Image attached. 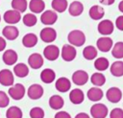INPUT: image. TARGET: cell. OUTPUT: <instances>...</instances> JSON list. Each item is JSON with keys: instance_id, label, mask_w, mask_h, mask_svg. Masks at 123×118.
<instances>
[{"instance_id": "5b68a950", "label": "cell", "mask_w": 123, "mask_h": 118, "mask_svg": "<svg viewBox=\"0 0 123 118\" xmlns=\"http://www.w3.org/2000/svg\"><path fill=\"white\" fill-rule=\"evenodd\" d=\"M77 55L76 48L70 44H64L61 50V56L65 61H72Z\"/></svg>"}, {"instance_id": "d4e9b609", "label": "cell", "mask_w": 123, "mask_h": 118, "mask_svg": "<svg viewBox=\"0 0 123 118\" xmlns=\"http://www.w3.org/2000/svg\"><path fill=\"white\" fill-rule=\"evenodd\" d=\"M13 74L18 78H25L29 74V67L23 62H18L13 67Z\"/></svg>"}, {"instance_id": "cb8c5ba5", "label": "cell", "mask_w": 123, "mask_h": 118, "mask_svg": "<svg viewBox=\"0 0 123 118\" xmlns=\"http://www.w3.org/2000/svg\"><path fill=\"white\" fill-rule=\"evenodd\" d=\"M30 11L34 13H41L45 9V3L43 0H31L28 4Z\"/></svg>"}, {"instance_id": "6da1fadb", "label": "cell", "mask_w": 123, "mask_h": 118, "mask_svg": "<svg viewBox=\"0 0 123 118\" xmlns=\"http://www.w3.org/2000/svg\"><path fill=\"white\" fill-rule=\"evenodd\" d=\"M67 40L70 43V45L72 46H76V47H80L83 46L86 42V35L84 34V32H82L81 30H73L71 32H69L68 35H67Z\"/></svg>"}, {"instance_id": "8d00e7d4", "label": "cell", "mask_w": 123, "mask_h": 118, "mask_svg": "<svg viewBox=\"0 0 123 118\" xmlns=\"http://www.w3.org/2000/svg\"><path fill=\"white\" fill-rule=\"evenodd\" d=\"M29 114L31 118H44V110L39 106H35L31 108Z\"/></svg>"}, {"instance_id": "7a4b0ae2", "label": "cell", "mask_w": 123, "mask_h": 118, "mask_svg": "<svg viewBox=\"0 0 123 118\" xmlns=\"http://www.w3.org/2000/svg\"><path fill=\"white\" fill-rule=\"evenodd\" d=\"M8 93L12 99L18 101V100H21L25 96L26 89L22 83H15V84H12V86H10Z\"/></svg>"}, {"instance_id": "30bf717a", "label": "cell", "mask_w": 123, "mask_h": 118, "mask_svg": "<svg viewBox=\"0 0 123 118\" xmlns=\"http://www.w3.org/2000/svg\"><path fill=\"white\" fill-rule=\"evenodd\" d=\"M58 20V14L56 12L54 11H51V10H47V11H44L42 12V14L40 15V21L42 24L46 25V26H49L50 25H53L56 23V21Z\"/></svg>"}, {"instance_id": "4316f807", "label": "cell", "mask_w": 123, "mask_h": 118, "mask_svg": "<svg viewBox=\"0 0 123 118\" xmlns=\"http://www.w3.org/2000/svg\"><path fill=\"white\" fill-rule=\"evenodd\" d=\"M37 43V36L33 33H28L22 37V44L26 48H32Z\"/></svg>"}, {"instance_id": "60d3db41", "label": "cell", "mask_w": 123, "mask_h": 118, "mask_svg": "<svg viewBox=\"0 0 123 118\" xmlns=\"http://www.w3.org/2000/svg\"><path fill=\"white\" fill-rule=\"evenodd\" d=\"M54 118H71V116H70V114L68 112L63 111V110H60L55 114Z\"/></svg>"}, {"instance_id": "ba28073f", "label": "cell", "mask_w": 123, "mask_h": 118, "mask_svg": "<svg viewBox=\"0 0 123 118\" xmlns=\"http://www.w3.org/2000/svg\"><path fill=\"white\" fill-rule=\"evenodd\" d=\"M3 19L9 25H14L21 20V13L14 10H8L5 12Z\"/></svg>"}, {"instance_id": "74e56055", "label": "cell", "mask_w": 123, "mask_h": 118, "mask_svg": "<svg viewBox=\"0 0 123 118\" xmlns=\"http://www.w3.org/2000/svg\"><path fill=\"white\" fill-rule=\"evenodd\" d=\"M10 104V98H9V95L0 90V107H6L8 106Z\"/></svg>"}, {"instance_id": "d6a6232c", "label": "cell", "mask_w": 123, "mask_h": 118, "mask_svg": "<svg viewBox=\"0 0 123 118\" xmlns=\"http://www.w3.org/2000/svg\"><path fill=\"white\" fill-rule=\"evenodd\" d=\"M6 117L7 118H22L23 112L20 107H18L16 106H12L7 109Z\"/></svg>"}, {"instance_id": "7402d4cb", "label": "cell", "mask_w": 123, "mask_h": 118, "mask_svg": "<svg viewBox=\"0 0 123 118\" xmlns=\"http://www.w3.org/2000/svg\"><path fill=\"white\" fill-rule=\"evenodd\" d=\"M68 12L70 15L72 16H79L83 12H84V5L78 1V0H75L73 2L70 3V5L68 6Z\"/></svg>"}, {"instance_id": "836d02e7", "label": "cell", "mask_w": 123, "mask_h": 118, "mask_svg": "<svg viewBox=\"0 0 123 118\" xmlns=\"http://www.w3.org/2000/svg\"><path fill=\"white\" fill-rule=\"evenodd\" d=\"M12 8L14 11H17L18 12H24L27 10L28 3L27 0H12Z\"/></svg>"}, {"instance_id": "9a60e30c", "label": "cell", "mask_w": 123, "mask_h": 118, "mask_svg": "<svg viewBox=\"0 0 123 118\" xmlns=\"http://www.w3.org/2000/svg\"><path fill=\"white\" fill-rule=\"evenodd\" d=\"M43 63H44L43 58L38 53H33L28 58V64L33 69H39V68H41Z\"/></svg>"}, {"instance_id": "7bdbcfd3", "label": "cell", "mask_w": 123, "mask_h": 118, "mask_svg": "<svg viewBox=\"0 0 123 118\" xmlns=\"http://www.w3.org/2000/svg\"><path fill=\"white\" fill-rule=\"evenodd\" d=\"M115 0H99V2L102 4V5H105V6H110V5H112L114 3Z\"/></svg>"}, {"instance_id": "d6986e66", "label": "cell", "mask_w": 123, "mask_h": 118, "mask_svg": "<svg viewBox=\"0 0 123 118\" xmlns=\"http://www.w3.org/2000/svg\"><path fill=\"white\" fill-rule=\"evenodd\" d=\"M69 100L74 105H80L85 100V94L80 88H74L69 93Z\"/></svg>"}, {"instance_id": "5bb4252c", "label": "cell", "mask_w": 123, "mask_h": 118, "mask_svg": "<svg viewBox=\"0 0 123 118\" xmlns=\"http://www.w3.org/2000/svg\"><path fill=\"white\" fill-rule=\"evenodd\" d=\"M88 81V74L85 70H76L72 74V82L76 85H85Z\"/></svg>"}, {"instance_id": "52a82bcc", "label": "cell", "mask_w": 123, "mask_h": 118, "mask_svg": "<svg viewBox=\"0 0 123 118\" xmlns=\"http://www.w3.org/2000/svg\"><path fill=\"white\" fill-rule=\"evenodd\" d=\"M61 55V51L56 45H47L43 49V57L48 60H56Z\"/></svg>"}, {"instance_id": "1f68e13d", "label": "cell", "mask_w": 123, "mask_h": 118, "mask_svg": "<svg viewBox=\"0 0 123 118\" xmlns=\"http://www.w3.org/2000/svg\"><path fill=\"white\" fill-rule=\"evenodd\" d=\"M109 66H110V62H109V59L107 58L100 57V58H97L94 60V67L99 72L107 70L109 68Z\"/></svg>"}, {"instance_id": "e0dca14e", "label": "cell", "mask_w": 123, "mask_h": 118, "mask_svg": "<svg viewBox=\"0 0 123 118\" xmlns=\"http://www.w3.org/2000/svg\"><path fill=\"white\" fill-rule=\"evenodd\" d=\"M17 59H18L17 53L14 50H12V49L6 50L3 53V56H2V59L4 61V63L7 64V65H13V64H15L16 61H17Z\"/></svg>"}, {"instance_id": "b9f144b4", "label": "cell", "mask_w": 123, "mask_h": 118, "mask_svg": "<svg viewBox=\"0 0 123 118\" xmlns=\"http://www.w3.org/2000/svg\"><path fill=\"white\" fill-rule=\"evenodd\" d=\"M6 45H7V43H6V39H5L3 36H0V52H2V51L5 50Z\"/></svg>"}, {"instance_id": "9c48e42d", "label": "cell", "mask_w": 123, "mask_h": 118, "mask_svg": "<svg viewBox=\"0 0 123 118\" xmlns=\"http://www.w3.org/2000/svg\"><path fill=\"white\" fill-rule=\"evenodd\" d=\"M113 46V41L111 37L109 36H102V37H99L96 41V47L98 50H100L101 52H104V53H107L109 51L111 50Z\"/></svg>"}, {"instance_id": "3957f363", "label": "cell", "mask_w": 123, "mask_h": 118, "mask_svg": "<svg viewBox=\"0 0 123 118\" xmlns=\"http://www.w3.org/2000/svg\"><path fill=\"white\" fill-rule=\"evenodd\" d=\"M109 113L108 107L102 103H95L90 107V115L93 118H106Z\"/></svg>"}, {"instance_id": "f6af8a7d", "label": "cell", "mask_w": 123, "mask_h": 118, "mask_svg": "<svg viewBox=\"0 0 123 118\" xmlns=\"http://www.w3.org/2000/svg\"><path fill=\"white\" fill-rule=\"evenodd\" d=\"M118 10H119V12H121L123 13V0L119 2V4H118Z\"/></svg>"}, {"instance_id": "f1b7e54d", "label": "cell", "mask_w": 123, "mask_h": 118, "mask_svg": "<svg viewBox=\"0 0 123 118\" xmlns=\"http://www.w3.org/2000/svg\"><path fill=\"white\" fill-rule=\"evenodd\" d=\"M90 82H91V83L94 86L100 87V86H102V85L105 84V83H106V77L101 72H95V73H93L91 75Z\"/></svg>"}, {"instance_id": "f35d334b", "label": "cell", "mask_w": 123, "mask_h": 118, "mask_svg": "<svg viewBox=\"0 0 123 118\" xmlns=\"http://www.w3.org/2000/svg\"><path fill=\"white\" fill-rule=\"evenodd\" d=\"M110 118H123V109L120 107H114L110 112Z\"/></svg>"}, {"instance_id": "8992f818", "label": "cell", "mask_w": 123, "mask_h": 118, "mask_svg": "<svg viewBox=\"0 0 123 118\" xmlns=\"http://www.w3.org/2000/svg\"><path fill=\"white\" fill-rule=\"evenodd\" d=\"M39 37L41 40L45 43H51L53 42L57 37V32L55 29L51 27H45L43 28L39 33Z\"/></svg>"}, {"instance_id": "d590c367", "label": "cell", "mask_w": 123, "mask_h": 118, "mask_svg": "<svg viewBox=\"0 0 123 118\" xmlns=\"http://www.w3.org/2000/svg\"><path fill=\"white\" fill-rule=\"evenodd\" d=\"M22 21L23 24L27 27H33L37 24V18L36 16V14L34 13H26L23 17H22Z\"/></svg>"}, {"instance_id": "484cf974", "label": "cell", "mask_w": 123, "mask_h": 118, "mask_svg": "<svg viewBox=\"0 0 123 118\" xmlns=\"http://www.w3.org/2000/svg\"><path fill=\"white\" fill-rule=\"evenodd\" d=\"M63 105H64V101H63L62 97L60 95H52L49 98V106L52 109L59 110V109L62 108Z\"/></svg>"}, {"instance_id": "4fadbf2b", "label": "cell", "mask_w": 123, "mask_h": 118, "mask_svg": "<svg viewBox=\"0 0 123 118\" xmlns=\"http://www.w3.org/2000/svg\"><path fill=\"white\" fill-rule=\"evenodd\" d=\"M14 82L13 73L9 69L0 70V83L4 86H12Z\"/></svg>"}, {"instance_id": "83f0119b", "label": "cell", "mask_w": 123, "mask_h": 118, "mask_svg": "<svg viewBox=\"0 0 123 118\" xmlns=\"http://www.w3.org/2000/svg\"><path fill=\"white\" fill-rule=\"evenodd\" d=\"M111 74L114 77H122L123 76V61L116 60L111 63L110 67Z\"/></svg>"}, {"instance_id": "277c9868", "label": "cell", "mask_w": 123, "mask_h": 118, "mask_svg": "<svg viewBox=\"0 0 123 118\" xmlns=\"http://www.w3.org/2000/svg\"><path fill=\"white\" fill-rule=\"evenodd\" d=\"M97 30H98V33L103 36H108L113 33L114 25L110 19H104L98 23Z\"/></svg>"}, {"instance_id": "f546056e", "label": "cell", "mask_w": 123, "mask_h": 118, "mask_svg": "<svg viewBox=\"0 0 123 118\" xmlns=\"http://www.w3.org/2000/svg\"><path fill=\"white\" fill-rule=\"evenodd\" d=\"M51 6L54 12H63L68 8V2L67 0H52Z\"/></svg>"}, {"instance_id": "ffe728a7", "label": "cell", "mask_w": 123, "mask_h": 118, "mask_svg": "<svg viewBox=\"0 0 123 118\" xmlns=\"http://www.w3.org/2000/svg\"><path fill=\"white\" fill-rule=\"evenodd\" d=\"M88 14L89 17L93 20H101L105 15V10L99 5H93L90 7Z\"/></svg>"}, {"instance_id": "7c38bea8", "label": "cell", "mask_w": 123, "mask_h": 118, "mask_svg": "<svg viewBox=\"0 0 123 118\" xmlns=\"http://www.w3.org/2000/svg\"><path fill=\"white\" fill-rule=\"evenodd\" d=\"M106 98H107V100L109 102L116 104L122 98V91L116 86L110 87L106 92Z\"/></svg>"}, {"instance_id": "44dd1931", "label": "cell", "mask_w": 123, "mask_h": 118, "mask_svg": "<svg viewBox=\"0 0 123 118\" xmlns=\"http://www.w3.org/2000/svg\"><path fill=\"white\" fill-rule=\"evenodd\" d=\"M86 96L87 98L92 101V102H98L100 101L103 96H104V93L102 91V89L100 87H96V86H93V87H90L88 90H87V93H86Z\"/></svg>"}, {"instance_id": "e575fe53", "label": "cell", "mask_w": 123, "mask_h": 118, "mask_svg": "<svg viewBox=\"0 0 123 118\" xmlns=\"http://www.w3.org/2000/svg\"><path fill=\"white\" fill-rule=\"evenodd\" d=\"M111 55L115 59H123V41H117L111 48Z\"/></svg>"}, {"instance_id": "bcb514c9", "label": "cell", "mask_w": 123, "mask_h": 118, "mask_svg": "<svg viewBox=\"0 0 123 118\" xmlns=\"http://www.w3.org/2000/svg\"><path fill=\"white\" fill-rule=\"evenodd\" d=\"M0 21H1V15H0Z\"/></svg>"}, {"instance_id": "8fae6325", "label": "cell", "mask_w": 123, "mask_h": 118, "mask_svg": "<svg viewBox=\"0 0 123 118\" xmlns=\"http://www.w3.org/2000/svg\"><path fill=\"white\" fill-rule=\"evenodd\" d=\"M27 95L32 100H38L43 95V87L38 83L31 84L27 89Z\"/></svg>"}, {"instance_id": "2e32d148", "label": "cell", "mask_w": 123, "mask_h": 118, "mask_svg": "<svg viewBox=\"0 0 123 118\" xmlns=\"http://www.w3.org/2000/svg\"><path fill=\"white\" fill-rule=\"evenodd\" d=\"M2 35L4 38H7L9 40H14L19 35L18 29L13 25H7L2 30Z\"/></svg>"}, {"instance_id": "ee69618b", "label": "cell", "mask_w": 123, "mask_h": 118, "mask_svg": "<svg viewBox=\"0 0 123 118\" xmlns=\"http://www.w3.org/2000/svg\"><path fill=\"white\" fill-rule=\"evenodd\" d=\"M74 118H90V116L86 112H79Z\"/></svg>"}, {"instance_id": "ac0fdd59", "label": "cell", "mask_w": 123, "mask_h": 118, "mask_svg": "<svg viewBox=\"0 0 123 118\" xmlns=\"http://www.w3.org/2000/svg\"><path fill=\"white\" fill-rule=\"evenodd\" d=\"M55 87L59 92H62V93L67 92L71 88V82L69 79L65 77H61L56 81Z\"/></svg>"}, {"instance_id": "ab89813d", "label": "cell", "mask_w": 123, "mask_h": 118, "mask_svg": "<svg viewBox=\"0 0 123 118\" xmlns=\"http://www.w3.org/2000/svg\"><path fill=\"white\" fill-rule=\"evenodd\" d=\"M115 27L118 30L123 31V15H119L118 17H116V19H115Z\"/></svg>"}, {"instance_id": "4dcf8cb0", "label": "cell", "mask_w": 123, "mask_h": 118, "mask_svg": "<svg viewBox=\"0 0 123 118\" xmlns=\"http://www.w3.org/2000/svg\"><path fill=\"white\" fill-rule=\"evenodd\" d=\"M97 49L92 46V45H88V46H86L83 50V57L87 59V60H92V59H95L96 57H97Z\"/></svg>"}, {"instance_id": "603a6c76", "label": "cell", "mask_w": 123, "mask_h": 118, "mask_svg": "<svg viewBox=\"0 0 123 118\" xmlns=\"http://www.w3.org/2000/svg\"><path fill=\"white\" fill-rule=\"evenodd\" d=\"M56 79V73L51 68H45L40 72V80L44 83H51Z\"/></svg>"}]
</instances>
